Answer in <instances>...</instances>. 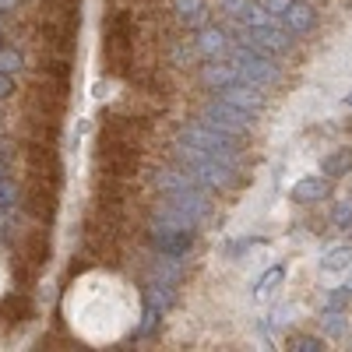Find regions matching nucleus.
Here are the masks:
<instances>
[{"label": "nucleus", "mask_w": 352, "mask_h": 352, "mask_svg": "<svg viewBox=\"0 0 352 352\" xmlns=\"http://www.w3.org/2000/svg\"><path fill=\"white\" fill-rule=\"evenodd\" d=\"M173 159L180 162L201 187L229 190V187H236V184H240V169H236V162H226V159H219V155L197 152V148H190V144H184V141H176Z\"/></svg>", "instance_id": "nucleus-1"}, {"label": "nucleus", "mask_w": 352, "mask_h": 352, "mask_svg": "<svg viewBox=\"0 0 352 352\" xmlns=\"http://www.w3.org/2000/svg\"><path fill=\"white\" fill-rule=\"evenodd\" d=\"M67 92L71 85L64 74H53V71H39L28 85V113L36 116H50V120L60 124V116L67 109Z\"/></svg>", "instance_id": "nucleus-2"}, {"label": "nucleus", "mask_w": 352, "mask_h": 352, "mask_svg": "<svg viewBox=\"0 0 352 352\" xmlns=\"http://www.w3.org/2000/svg\"><path fill=\"white\" fill-rule=\"evenodd\" d=\"M176 138H180L184 144H190V148L197 152H208V155H219L226 162H236L240 159V138H232L212 124H184L180 131H176Z\"/></svg>", "instance_id": "nucleus-3"}, {"label": "nucleus", "mask_w": 352, "mask_h": 352, "mask_svg": "<svg viewBox=\"0 0 352 352\" xmlns=\"http://www.w3.org/2000/svg\"><path fill=\"white\" fill-rule=\"evenodd\" d=\"M106 71L113 74H124L127 64H131V50H134V21L127 11H116L109 21H106Z\"/></svg>", "instance_id": "nucleus-4"}, {"label": "nucleus", "mask_w": 352, "mask_h": 352, "mask_svg": "<svg viewBox=\"0 0 352 352\" xmlns=\"http://www.w3.org/2000/svg\"><path fill=\"white\" fill-rule=\"evenodd\" d=\"M25 166L32 184H46V187H60L64 184V166L56 155V144H39V141H25Z\"/></svg>", "instance_id": "nucleus-5"}, {"label": "nucleus", "mask_w": 352, "mask_h": 352, "mask_svg": "<svg viewBox=\"0 0 352 352\" xmlns=\"http://www.w3.org/2000/svg\"><path fill=\"white\" fill-rule=\"evenodd\" d=\"M229 64L240 71V78H247V81H257V85H272V81H278V67H275V60L268 53H261V50H254V46H232L229 50Z\"/></svg>", "instance_id": "nucleus-6"}, {"label": "nucleus", "mask_w": 352, "mask_h": 352, "mask_svg": "<svg viewBox=\"0 0 352 352\" xmlns=\"http://www.w3.org/2000/svg\"><path fill=\"white\" fill-rule=\"evenodd\" d=\"M201 120L219 127V131H226V134H232V138H243V131L250 127V113L229 106L226 99H212L208 106L201 109Z\"/></svg>", "instance_id": "nucleus-7"}, {"label": "nucleus", "mask_w": 352, "mask_h": 352, "mask_svg": "<svg viewBox=\"0 0 352 352\" xmlns=\"http://www.w3.org/2000/svg\"><path fill=\"white\" fill-rule=\"evenodd\" d=\"M21 208L32 215L36 222L50 226L60 212V197H56V187H46V184H28L21 190Z\"/></svg>", "instance_id": "nucleus-8"}, {"label": "nucleus", "mask_w": 352, "mask_h": 352, "mask_svg": "<svg viewBox=\"0 0 352 352\" xmlns=\"http://www.w3.org/2000/svg\"><path fill=\"white\" fill-rule=\"evenodd\" d=\"M243 43L247 46H254V50H261V53H285L289 46H292V39H289V32L282 25H275V21H261V25H243Z\"/></svg>", "instance_id": "nucleus-9"}, {"label": "nucleus", "mask_w": 352, "mask_h": 352, "mask_svg": "<svg viewBox=\"0 0 352 352\" xmlns=\"http://www.w3.org/2000/svg\"><path fill=\"white\" fill-rule=\"evenodd\" d=\"M148 243H152L159 254H166V257H184V254H190V247H194V229H173V226L155 222V226L148 229Z\"/></svg>", "instance_id": "nucleus-10"}, {"label": "nucleus", "mask_w": 352, "mask_h": 352, "mask_svg": "<svg viewBox=\"0 0 352 352\" xmlns=\"http://www.w3.org/2000/svg\"><path fill=\"white\" fill-rule=\"evenodd\" d=\"M219 99H226L229 106H236L243 113H261L264 109V92H261V85L257 81H247V78H236V81H229L219 88Z\"/></svg>", "instance_id": "nucleus-11"}, {"label": "nucleus", "mask_w": 352, "mask_h": 352, "mask_svg": "<svg viewBox=\"0 0 352 352\" xmlns=\"http://www.w3.org/2000/svg\"><path fill=\"white\" fill-rule=\"evenodd\" d=\"M18 257H21V268L28 275H36L43 264L50 261V236H46V232H28V236H21Z\"/></svg>", "instance_id": "nucleus-12"}, {"label": "nucleus", "mask_w": 352, "mask_h": 352, "mask_svg": "<svg viewBox=\"0 0 352 352\" xmlns=\"http://www.w3.org/2000/svg\"><path fill=\"white\" fill-rule=\"evenodd\" d=\"M282 21H285V32H292V36H307L310 28L317 25V14H314L310 4H303V0H292V4L285 8V14H282Z\"/></svg>", "instance_id": "nucleus-13"}, {"label": "nucleus", "mask_w": 352, "mask_h": 352, "mask_svg": "<svg viewBox=\"0 0 352 352\" xmlns=\"http://www.w3.org/2000/svg\"><path fill=\"white\" fill-rule=\"evenodd\" d=\"M328 194H331L328 176H303V180L292 187V201H300V204H317V201H324Z\"/></svg>", "instance_id": "nucleus-14"}, {"label": "nucleus", "mask_w": 352, "mask_h": 352, "mask_svg": "<svg viewBox=\"0 0 352 352\" xmlns=\"http://www.w3.org/2000/svg\"><path fill=\"white\" fill-rule=\"evenodd\" d=\"M152 184H155V190H162V194H180V190L194 187L197 180H194L187 169H159V173L152 176Z\"/></svg>", "instance_id": "nucleus-15"}, {"label": "nucleus", "mask_w": 352, "mask_h": 352, "mask_svg": "<svg viewBox=\"0 0 352 352\" xmlns=\"http://www.w3.org/2000/svg\"><path fill=\"white\" fill-rule=\"evenodd\" d=\"M236 78H240V71L232 67V64H222L219 56H212V60L201 67V81H204V85H212V88H222V85L236 81Z\"/></svg>", "instance_id": "nucleus-16"}, {"label": "nucleus", "mask_w": 352, "mask_h": 352, "mask_svg": "<svg viewBox=\"0 0 352 352\" xmlns=\"http://www.w3.org/2000/svg\"><path fill=\"white\" fill-rule=\"evenodd\" d=\"M194 50H197V56L212 60V56H219V53L229 50V43H226V36L219 32V28H201L197 39H194Z\"/></svg>", "instance_id": "nucleus-17"}, {"label": "nucleus", "mask_w": 352, "mask_h": 352, "mask_svg": "<svg viewBox=\"0 0 352 352\" xmlns=\"http://www.w3.org/2000/svg\"><path fill=\"white\" fill-rule=\"evenodd\" d=\"M0 317H8V320H28V317H32V300L21 296V292H11V296L0 303Z\"/></svg>", "instance_id": "nucleus-18"}, {"label": "nucleus", "mask_w": 352, "mask_h": 352, "mask_svg": "<svg viewBox=\"0 0 352 352\" xmlns=\"http://www.w3.org/2000/svg\"><path fill=\"white\" fill-rule=\"evenodd\" d=\"M352 169V148H338L331 155H324V162H320V173L331 176V180H338V176H345Z\"/></svg>", "instance_id": "nucleus-19"}, {"label": "nucleus", "mask_w": 352, "mask_h": 352, "mask_svg": "<svg viewBox=\"0 0 352 352\" xmlns=\"http://www.w3.org/2000/svg\"><path fill=\"white\" fill-rule=\"evenodd\" d=\"M176 14H180V21L187 25H204V18H208V8H204V0H173Z\"/></svg>", "instance_id": "nucleus-20"}, {"label": "nucleus", "mask_w": 352, "mask_h": 352, "mask_svg": "<svg viewBox=\"0 0 352 352\" xmlns=\"http://www.w3.org/2000/svg\"><path fill=\"white\" fill-rule=\"evenodd\" d=\"M352 264V247H335L324 254V261H320V268L324 272H345Z\"/></svg>", "instance_id": "nucleus-21"}, {"label": "nucleus", "mask_w": 352, "mask_h": 352, "mask_svg": "<svg viewBox=\"0 0 352 352\" xmlns=\"http://www.w3.org/2000/svg\"><path fill=\"white\" fill-rule=\"evenodd\" d=\"M18 197H21L18 184H11L8 176H4V180H0V212H11L14 204H18Z\"/></svg>", "instance_id": "nucleus-22"}, {"label": "nucleus", "mask_w": 352, "mask_h": 352, "mask_svg": "<svg viewBox=\"0 0 352 352\" xmlns=\"http://www.w3.org/2000/svg\"><path fill=\"white\" fill-rule=\"evenodd\" d=\"M282 278H285V272H282L278 264H275L272 272H264V278L257 282V289H254V292H257V296H268L272 289H278V285H282Z\"/></svg>", "instance_id": "nucleus-23"}, {"label": "nucleus", "mask_w": 352, "mask_h": 352, "mask_svg": "<svg viewBox=\"0 0 352 352\" xmlns=\"http://www.w3.org/2000/svg\"><path fill=\"white\" fill-rule=\"evenodd\" d=\"M21 67V50H14V46H0V71H18Z\"/></svg>", "instance_id": "nucleus-24"}, {"label": "nucleus", "mask_w": 352, "mask_h": 352, "mask_svg": "<svg viewBox=\"0 0 352 352\" xmlns=\"http://www.w3.org/2000/svg\"><path fill=\"white\" fill-rule=\"evenodd\" d=\"M331 222H335L338 229L352 226V201H338V204H331Z\"/></svg>", "instance_id": "nucleus-25"}, {"label": "nucleus", "mask_w": 352, "mask_h": 352, "mask_svg": "<svg viewBox=\"0 0 352 352\" xmlns=\"http://www.w3.org/2000/svg\"><path fill=\"white\" fill-rule=\"evenodd\" d=\"M324 331H328L331 338H342V335H345V320H342V314H328V317H324Z\"/></svg>", "instance_id": "nucleus-26"}, {"label": "nucleus", "mask_w": 352, "mask_h": 352, "mask_svg": "<svg viewBox=\"0 0 352 352\" xmlns=\"http://www.w3.org/2000/svg\"><path fill=\"white\" fill-rule=\"evenodd\" d=\"M289 349H296V352H320V349H324V342H320V338H292Z\"/></svg>", "instance_id": "nucleus-27"}, {"label": "nucleus", "mask_w": 352, "mask_h": 352, "mask_svg": "<svg viewBox=\"0 0 352 352\" xmlns=\"http://www.w3.org/2000/svg\"><path fill=\"white\" fill-rule=\"evenodd\" d=\"M289 4H292V0H261V8H264V11H268L272 18H282Z\"/></svg>", "instance_id": "nucleus-28"}, {"label": "nucleus", "mask_w": 352, "mask_h": 352, "mask_svg": "<svg viewBox=\"0 0 352 352\" xmlns=\"http://www.w3.org/2000/svg\"><path fill=\"white\" fill-rule=\"evenodd\" d=\"M18 92V88H14V78L8 74V71H0V99H11Z\"/></svg>", "instance_id": "nucleus-29"}, {"label": "nucleus", "mask_w": 352, "mask_h": 352, "mask_svg": "<svg viewBox=\"0 0 352 352\" xmlns=\"http://www.w3.org/2000/svg\"><path fill=\"white\" fill-rule=\"evenodd\" d=\"M345 300H349V292L342 289V292H335V296H328V303L331 307H345Z\"/></svg>", "instance_id": "nucleus-30"}, {"label": "nucleus", "mask_w": 352, "mask_h": 352, "mask_svg": "<svg viewBox=\"0 0 352 352\" xmlns=\"http://www.w3.org/2000/svg\"><path fill=\"white\" fill-rule=\"evenodd\" d=\"M21 4V0H0V11H14Z\"/></svg>", "instance_id": "nucleus-31"}, {"label": "nucleus", "mask_w": 352, "mask_h": 352, "mask_svg": "<svg viewBox=\"0 0 352 352\" xmlns=\"http://www.w3.org/2000/svg\"><path fill=\"white\" fill-rule=\"evenodd\" d=\"M4 176H8V162H4V159H0V180H4Z\"/></svg>", "instance_id": "nucleus-32"}, {"label": "nucleus", "mask_w": 352, "mask_h": 352, "mask_svg": "<svg viewBox=\"0 0 352 352\" xmlns=\"http://www.w3.org/2000/svg\"><path fill=\"white\" fill-rule=\"evenodd\" d=\"M345 102H349V106H352V92H349V99H345Z\"/></svg>", "instance_id": "nucleus-33"}, {"label": "nucleus", "mask_w": 352, "mask_h": 352, "mask_svg": "<svg viewBox=\"0 0 352 352\" xmlns=\"http://www.w3.org/2000/svg\"><path fill=\"white\" fill-rule=\"evenodd\" d=\"M345 289H352V278H349V285H345Z\"/></svg>", "instance_id": "nucleus-34"}, {"label": "nucleus", "mask_w": 352, "mask_h": 352, "mask_svg": "<svg viewBox=\"0 0 352 352\" xmlns=\"http://www.w3.org/2000/svg\"><path fill=\"white\" fill-rule=\"evenodd\" d=\"M0 46H4V43H0Z\"/></svg>", "instance_id": "nucleus-35"}]
</instances>
